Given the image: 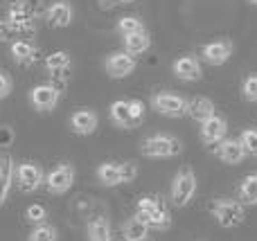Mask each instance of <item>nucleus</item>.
Returning a JSON list of instances; mask_svg holds the SVG:
<instances>
[{
	"label": "nucleus",
	"instance_id": "nucleus-23",
	"mask_svg": "<svg viewBox=\"0 0 257 241\" xmlns=\"http://www.w3.org/2000/svg\"><path fill=\"white\" fill-rule=\"evenodd\" d=\"M149 48H151V36L147 34V32H140V34H133V36H124V52L131 54V57L145 54Z\"/></svg>",
	"mask_w": 257,
	"mask_h": 241
},
{
	"label": "nucleus",
	"instance_id": "nucleus-34",
	"mask_svg": "<svg viewBox=\"0 0 257 241\" xmlns=\"http://www.w3.org/2000/svg\"><path fill=\"white\" fill-rule=\"evenodd\" d=\"M128 106H131V115H133V120H136V124H140V122L145 120V104H142L140 99H131Z\"/></svg>",
	"mask_w": 257,
	"mask_h": 241
},
{
	"label": "nucleus",
	"instance_id": "nucleus-31",
	"mask_svg": "<svg viewBox=\"0 0 257 241\" xmlns=\"http://www.w3.org/2000/svg\"><path fill=\"white\" fill-rule=\"evenodd\" d=\"M23 3V9H25V14H30L32 18H39L45 14V7H43V0H21Z\"/></svg>",
	"mask_w": 257,
	"mask_h": 241
},
{
	"label": "nucleus",
	"instance_id": "nucleus-5",
	"mask_svg": "<svg viewBox=\"0 0 257 241\" xmlns=\"http://www.w3.org/2000/svg\"><path fill=\"white\" fill-rule=\"evenodd\" d=\"M70 66H72V59L68 52H63V50H59V52H52L45 57V70L50 72V77L54 79V84H50L52 88H57L59 93H61L63 88H66V77L68 72H70Z\"/></svg>",
	"mask_w": 257,
	"mask_h": 241
},
{
	"label": "nucleus",
	"instance_id": "nucleus-4",
	"mask_svg": "<svg viewBox=\"0 0 257 241\" xmlns=\"http://www.w3.org/2000/svg\"><path fill=\"white\" fill-rule=\"evenodd\" d=\"M194 194H196V174L190 167H183L172 180V203L176 207H185Z\"/></svg>",
	"mask_w": 257,
	"mask_h": 241
},
{
	"label": "nucleus",
	"instance_id": "nucleus-30",
	"mask_svg": "<svg viewBox=\"0 0 257 241\" xmlns=\"http://www.w3.org/2000/svg\"><path fill=\"white\" fill-rule=\"evenodd\" d=\"M241 95H244V99H248V102H257V75L246 77L244 86H241Z\"/></svg>",
	"mask_w": 257,
	"mask_h": 241
},
{
	"label": "nucleus",
	"instance_id": "nucleus-38",
	"mask_svg": "<svg viewBox=\"0 0 257 241\" xmlns=\"http://www.w3.org/2000/svg\"><path fill=\"white\" fill-rule=\"evenodd\" d=\"M248 3H250V5H257V0H248Z\"/></svg>",
	"mask_w": 257,
	"mask_h": 241
},
{
	"label": "nucleus",
	"instance_id": "nucleus-33",
	"mask_svg": "<svg viewBox=\"0 0 257 241\" xmlns=\"http://www.w3.org/2000/svg\"><path fill=\"white\" fill-rule=\"evenodd\" d=\"M120 167H122V183H131V180L138 176L136 162H120Z\"/></svg>",
	"mask_w": 257,
	"mask_h": 241
},
{
	"label": "nucleus",
	"instance_id": "nucleus-8",
	"mask_svg": "<svg viewBox=\"0 0 257 241\" xmlns=\"http://www.w3.org/2000/svg\"><path fill=\"white\" fill-rule=\"evenodd\" d=\"M59 90L52 88L50 84H41V86H34L30 93V99H32V106L41 113H50L57 108L59 104Z\"/></svg>",
	"mask_w": 257,
	"mask_h": 241
},
{
	"label": "nucleus",
	"instance_id": "nucleus-26",
	"mask_svg": "<svg viewBox=\"0 0 257 241\" xmlns=\"http://www.w3.org/2000/svg\"><path fill=\"white\" fill-rule=\"evenodd\" d=\"M117 32H120L122 36H133V34H140V32H147V30L138 16H124L117 21Z\"/></svg>",
	"mask_w": 257,
	"mask_h": 241
},
{
	"label": "nucleus",
	"instance_id": "nucleus-29",
	"mask_svg": "<svg viewBox=\"0 0 257 241\" xmlns=\"http://www.w3.org/2000/svg\"><path fill=\"white\" fill-rule=\"evenodd\" d=\"M45 216H48V212H45V207L43 205H39V203H32L30 207H27V212H25V219L30 221V223H43L45 221Z\"/></svg>",
	"mask_w": 257,
	"mask_h": 241
},
{
	"label": "nucleus",
	"instance_id": "nucleus-13",
	"mask_svg": "<svg viewBox=\"0 0 257 241\" xmlns=\"http://www.w3.org/2000/svg\"><path fill=\"white\" fill-rule=\"evenodd\" d=\"M226 133H228V124H226V120L219 115L210 117L208 122L201 124V140H203V144H208V147H217L221 140H226Z\"/></svg>",
	"mask_w": 257,
	"mask_h": 241
},
{
	"label": "nucleus",
	"instance_id": "nucleus-12",
	"mask_svg": "<svg viewBox=\"0 0 257 241\" xmlns=\"http://www.w3.org/2000/svg\"><path fill=\"white\" fill-rule=\"evenodd\" d=\"M174 75L181 81H199L203 77V68H201V61L192 54H185V57H178L172 66Z\"/></svg>",
	"mask_w": 257,
	"mask_h": 241
},
{
	"label": "nucleus",
	"instance_id": "nucleus-7",
	"mask_svg": "<svg viewBox=\"0 0 257 241\" xmlns=\"http://www.w3.org/2000/svg\"><path fill=\"white\" fill-rule=\"evenodd\" d=\"M75 183V167L63 162V165H57L48 176H45V185L52 194H66L68 189Z\"/></svg>",
	"mask_w": 257,
	"mask_h": 241
},
{
	"label": "nucleus",
	"instance_id": "nucleus-21",
	"mask_svg": "<svg viewBox=\"0 0 257 241\" xmlns=\"http://www.w3.org/2000/svg\"><path fill=\"white\" fill-rule=\"evenodd\" d=\"M12 59L18 66H30L36 59V48L27 41H14L12 43Z\"/></svg>",
	"mask_w": 257,
	"mask_h": 241
},
{
	"label": "nucleus",
	"instance_id": "nucleus-17",
	"mask_svg": "<svg viewBox=\"0 0 257 241\" xmlns=\"http://www.w3.org/2000/svg\"><path fill=\"white\" fill-rule=\"evenodd\" d=\"M187 115L194 122L203 124V122H208L210 117H214L217 113H214V104L210 102L208 97H194L192 102H187Z\"/></svg>",
	"mask_w": 257,
	"mask_h": 241
},
{
	"label": "nucleus",
	"instance_id": "nucleus-36",
	"mask_svg": "<svg viewBox=\"0 0 257 241\" xmlns=\"http://www.w3.org/2000/svg\"><path fill=\"white\" fill-rule=\"evenodd\" d=\"M9 34H12V30L7 27V23L0 21V41H9Z\"/></svg>",
	"mask_w": 257,
	"mask_h": 241
},
{
	"label": "nucleus",
	"instance_id": "nucleus-37",
	"mask_svg": "<svg viewBox=\"0 0 257 241\" xmlns=\"http://www.w3.org/2000/svg\"><path fill=\"white\" fill-rule=\"evenodd\" d=\"M133 3V0H99V5L102 7H113V5H128Z\"/></svg>",
	"mask_w": 257,
	"mask_h": 241
},
{
	"label": "nucleus",
	"instance_id": "nucleus-25",
	"mask_svg": "<svg viewBox=\"0 0 257 241\" xmlns=\"http://www.w3.org/2000/svg\"><path fill=\"white\" fill-rule=\"evenodd\" d=\"M147 234H149V228H147L138 216L128 219L126 223L122 225V237H124L126 241H145Z\"/></svg>",
	"mask_w": 257,
	"mask_h": 241
},
{
	"label": "nucleus",
	"instance_id": "nucleus-16",
	"mask_svg": "<svg viewBox=\"0 0 257 241\" xmlns=\"http://www.w3.org/2000/svg\"><path fill=\"white\" fill-rule=\"evenodd\" d=\"M214 156L221 162H226V165H237V162H241L246 158V151L239 144V140H221L214 147Z\"/></svg>",
	"mask_w": 257,
	"mask_h": 241
},
{
	"label": "nucleus",
	"instance_id": "nucleus-20",
	"mask_svg": "<svg viewBox=\"0 0 257 241\" xmlns=\"http://www.w3.org/2000/svg\"><path fill=\"white\" fill-rule=\"evenodd\" d=\"M97 178L102 185L106 187H115V185L122 183V167L120 162H104L97 169Z\"/></svg>",
	"mask_w": 257,
	"mask_h": 241
},
{
	"label": "nucleus",
	"instance_id": "nucleus-10",
	"mask_svg": "<svg viewBox=\"0 0 257 241\" xmlns=\"http://www.w3.org/2000/svg\"><path fill=\"white\" fill-rule=\"evenodd\" d=\"M104 68H106L108 77H113V79H124V77H128L136 70V59L126 52H113L106 57Z\"/></svg>",
	"mask_w": 257,
	"mask_h": 241
},
{
	"label": "nucleus",
	"instance_id": "nucleus-19",
	"mask_svg": "<svg viewBox=\"0 0 257 241\" xmlns=\"http://www.w3.org/2000/svg\"><path fill=\"white\" fill-rule=\"evenodd\" d=\"M111 120L115 122L122 129H136V120L131 115V106H128L126 99H117V102L111 104Z\"/></svg>",
	"mask_w": 257,
	"mask_h": 241
},
{
	"label": "nucleus",
	"instance_id": "nucleus-14",
	"mask_svg": "<svg viewBox=\"0 0 257 241\" xmlns=\"http://www.w3.org/2000/svg\"><path fill=\"white\" fill-rule=\"evenodd\" d=\"M70 129L77 135H90L97 129V115L90 108H79L70 115Z\"/></svg>",
	"mask_w": 257,
	"mask_h": 241
},
{
	"label": "nucleus",
	"instance_id": "nucleus-28",
	"mask_svg": "<svg viewBox=\"0 0 257 241\" xmlns=\"http://www.w3.org/2000/svg\"><path fill=\"white\" fill-rule=\"evenodd\" d=\"M239 144L244 147L246 156L257 158V129H246L244 133L239 135Z\"/></svg>",
	"mask_w": 257,
	"mask_h": 241
},
{
	"label": "nucleus",
	"instance_id": "nucleus-3",
	"mask_svg": "<svg viewBox=\"0 0 257 241\" xmlns=\"http://www.w3.org/2000/svg\"><path fill=\"white\" fill-rule=\"evenodd\" d=\"M140 151L147 158H172L183 151V144L181 140L172 138V135H151L142 142Z\"/></svg>",
	"mask_w": 257,
	"mask_h": 241
},
{
	"label": "nucleus",
	"instance_id": "nucleus-24",
	"mask_svg": "<svg viewBox=\"0 0 257 241\" xmlns=\"http://www.w3.org/2000/svg\"><path fill=\"white\" fill-rule=\"evenodd\" d=\"M241 205H257V174H248L239 185Z\"/></svg>",
	"mask_w": 257,
	"mask_h": 241
},
{
	"label": "nucleus",
	"instance_id": "nucleus-15",
	"mask_svg": "<svg viewBox=\"0 0 257 241\" xmlns=\"http://www.w3.org/2000/svg\"><path fill=\"white\" fill-rule=\"evenodd\" d=\"M201 52L210 66H223L232 57V43L230 41H212V43L203 45Z\"/></svg>",
	"mask_w": 257,
	"mask_h": 241
},
{
	"label": "nucleus",
	"instance_id": "nucleus-27",
	"mask_svg": "<svg viewBox=\"0 0 257 241\" xmlns=\"http://www.w3.org/2000/svg\"><path fill=\"white\" fill-rule=\"evenodd\" d=\"M57 228L54 225H48V223H41L36 225L34 230L30 232V237H27V241H57Z\"/></svg>",
	"mask_w": 257,
	"mask_h": 241
},
{
	"label": "nucleus",
	"instance_id": "nucleus-18",
	"mask_svg": "<svg viewBox=\"0 0 257 241\" xmlns=\"http://www.w3.org/2000/svg\"><path fill=\"white\" fill-rule=\"evenodd\" d=\"M12 180H14V160L5 153V156H0V207L5 205V201L9 196Z\"/></svg>",
	"mask_w": 257,
	"mask_h": 241
},
{
	"label": "nucleus",
	"instance_id": "nucleus-9",
	"mask_svg": "<svg viewBox=\"0 0 257 241\" xmlns=\"http://www.w3.org/2000/svg\"><path fill=\"white\" fill-rule=\"evenodd\" d=\"M72 18H75V9H72V5L66 3V0H57V3H52L45 9V23H48L50 27H54V30L68 27L72 23Z\"/></svg>",
	"mask_w": 257,
	"mask_h": 241
},
{
	"label": "nucleus",
	"instance_id": "nucleus-1",
	"mask_svg": "<svg viewBox=\"0 0 257 241\" xmlns=\"http://www.w3.org/2000/svg\"><path fill=\"white\" fill-rule=\"evenodd\" d=\"M136 216L147 228H156V230H167L169 223H172L167 205H165V201L160 196H142L138 201Z\"/></svg>",
	"mask_w": 257,
	"mask_h": 241
},
{
	"label": "nucleus",
	"instance_id": "nucleus-6",
	"mask_svg": "<svg viewBox=\"0 0 257 241\" xmlns=\"http://www.w3.org/2000/svg\"><path fill=\"white\" fill-rule=\"evenodd\" d=\"M154 108L165 117H183L187 115V99L181 95H172V93H158L151 99Z\"/></svg>",
	"mask_w": 257,
	"mask_h": 241
},
{
	"label": "nucleus",
	"instance_id": "nucleus-22",
	"mask_svg": "<svg viewBox=\"0 0 257 241\" xmlns=\"http://www.w3.org/2000/svg\"><path fill=\"white\" fill-rule=\"evenodd\" d=\"M88 241H111V223L106 216H93L88 221Z\"/></svg>",
	"mask_w": 257,
	"mask_h": 241
},
{
	"label": "nucleus",
	"instance_id": "nucleus-11",
	"mask_svg": "<svg viewBox=\"0 0 257 241\" xmlns=\"http://www.w3.org/2000/svg\"><path fill=\"white\" fill-rule=\"evenodd\" d=\"M16 183L21 187V192H36L43 183V171L34 162H23L16 169Z\"/></svg>",
	"mask_w": 257,
	"mask_h": 241
},
{
	"label": "nucleus",
	"instance_id": "nucleus-39",
	"mask_svg": "<svg viewBox=\"0 0 257 241\" xmlns=\"http://www.w3.org/2000/svg\"><path fill=\"white\" fill-rule=\"evenodd\" d=\"M111 241H126V239H111Z\"/></svg>",
	"mask_w": 257,
	"mask_h": 241
},
{
	"label": "nucleus",
	"instance_id": "nucleus-2",
	"mask_svg": "<svg viewBox=\"0 0 257 241\" xmlns=\"http://www.w3.org/2000/svg\"><path fill=\"white\" fill-rule=\"evenodd\" d=\"M210 212L221 228H239L246 219L244 205L239 201H232V198H214Z\"/></svg>",
	"mask_w": 257,
	"mask_h": 241
},
{
	"label": "nucleus",
	"instance_id": "nucleus-32",
	"mask_svg": "<svg viewBox=\"0 0 257 241\" xmlns=\"http://www.w3.org/2000/svg\"><path fill=\"white\" fill-rule=\"evenodd\" d=\"M14 138H16V133H14L12 126H0V149L12 147Z\"/></svg>",
	"mask_w": 257,
	"mask_h": 241
},
{
	"label": "nucleus",
	"instance_id": "nucleus-35",
	"mask_svg": "<svg viewBox=\"0 0 257 241\" xmlns=\"http://www.w3.org/2000/svg\"><path fill=\"white\" fill-rule=\"evenodd\" d=\"M9 93H12V79L5 72H0V99L7 97Z\"/></svg>",
	"mask_w": 257,
	"mask_h": 241
}]
</instances>
